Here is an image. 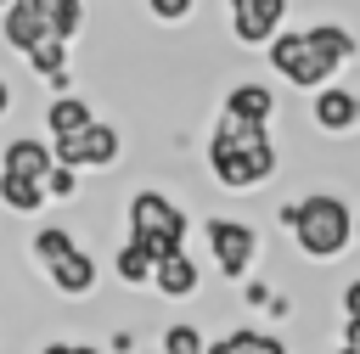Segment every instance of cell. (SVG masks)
<instances>
[{
	"mask_svg": "<svg viewBox=\"0 0 360 354\" xmlns=\"http://www.w3.org/2000/svg\"><path fill=\"white\" fill-rule=\"evenodd\" d=\"M158 354H208V337L197 320H169L158 332Z\"/></svg>",
	"mask_w": 360,
	"mask_h": 354,
	"instance_id": "ffe728a7",
	"label": "cell"
},
{
	"mask_svg": "<svg viewBox=\"0 0 360 354\" xmlns=\"http://www.w3.org/2000/svg\"><path fill=\"white\" fill-rule=\"evenodd\" d=\"M6 6H11V0H0V11H6Z\"/></svg>",
	"mask_w": 360,
	"mask_h": 354,
	"instance_id": "83f0119b",
	"label": "cell"
},
{
	"mask_svg": "<svg viewBox=\"0 0 360 354\" xmlns=\"http://www.w3.org/2000/svg\"><path fill=\"white\" fill-rule=\"evenodd\" d=\"M0 169H6V174H28V180H45V174L56 169L51 135H11V140L0 146Z\"/></svg>",
	"mask_w": 360,
	"mask_h": 354,
	"instance_id": "30bf717a",
	"label": "cell"
},
{
	"mask_svg": "<svg viewBox=\"0 0 360 354\" xmlns=\"http://www.w3.org/2000/svg\"><path fill=\"white\" fill-rule=\"evenodd\" d=\"M79 174H84V169H68V163H56V169L45 174V191H51V202H79Z\"/></svg>",
	"mask_w": 360,
	"mask_h": 354,
	"instance_id": "44dd1931",
	"label": "cell"
},
{
	"mask_svg": "<svg viewBox=\"0 0 360 354\" xmlns=\"http://www.w3.org/2000/svg\"><path fill=\"white\" fill-rule=\"evenodd\" d=\"M276 219L309 264H332L354 247V208L343 191H304V197L281 202Z\"/></svg>",
	"mask_w": 360,
	"mask_h": 354,
	"instance_id": "3957f363",
	"label": "cell"
},
{
	"mask_svg": "<svg viewBox=\"0 0 360 354\" xmlns=\"http://www.w3.org/2000/svg\"><path fill=\"white\" fill-rule=\"evenodd\" d=\"M51 146H56V163H68V169H112V163L124 157V129L96 118L90 129L62 135V140H51Z\"/></svg>",
	"mask_w": 360,
	"mask_h": 354,
	"instance_id": "8992f818",
	"label": "cell"
},
{
	"mask_svg": "<svg viewBox=\"0 0 360 354\" xmlns=\"http://www.w3.org/2000/svg\"><path fill=\"white\" fill-rule=\"evenodd\" d=\"M39 354H107L101 343H45Z\"/></svg>",
	"mask_w": 360,
	"mask_h": 354,
	"instance_id": "cb8c5ba5",
	"label": "cell"
},
{
	"mask_svg": "<svg viewBox=\"0 0 360 354\" xmlns=\"http://www.w3.org/2000/svg\"><path fill=\"white\" fill-rule=\"evenodd\" d=\"M225 112H236V118H253V124H270L276 118V90L264 84V79H236L231 90H225V101H219Z\"/></svg>",
	"mask_w": 360,
	"mask_h": 354,
	"instance_id": "5bb4252c",
	"label": "cell"
},
{
	"mask_svg": "<svg viewBox=\"0 0 360 354\" xmlns=\"http://www.w3.org/2000/svg\"><path fill=\"white\" fill-rule=\"evenodd\" d=\"M202 242H208V258L225 281H248L253 264H259V230L248 219H231V214H214L202 219Z\"/></svg>",
	"mask_w": 360,
	"mask_h": 354,
	"instance_id": "5b68a950",
	"label": "cell"
},
{
	"mask_svg": "<svg viewBox=\"0 0 360 354\" xmlns=\"http://www.w3.org/2000/svg\"><path fill=\"white\" fill-rule=\"evenodd\" d=\"M354 247H360V208H354Z\"/></svg>",
	"mask_w": 360,
	"mask_h": 354,
	"instance_id": "4316f807",
	"label": "cell"
},
{
	"mask_svg": "<svg viewBox=\"0 0 360 354\" xmlns=\"http://www.w3.org/2000/svg\"><path fill=\"white\" fill-rule=\"evenodd\" d=\"M45 275H51V287H56L62 298H90V292H96V258H90L84 247H73V253H62L56 264H45Z\"/></svg>",
	"mask_w": 360,
	"mask_h": 354,
	"instance_id": "4fadbf2b",
	"label": "cell"
},
{
	"mask_svg": "<svg viewBox=\"0 0 360 354\" xmlns=\"http://www.w3.org/2000/svg\"><path fill=\"white\" fill-rule=\"evenodd\" d=\"M152 292H158V298H174V303L197 298V292H202V264H197L186 247L163 253V258H158V281H152Z\"/></svg>",
	"mask_w": 360,
	"mask_h": 354,
	"instance_id": "8fae6325",
	"label": "cell"
},
{
	"mask_svg": "<svg viewBox=\"0 0 360 354\" xmlns=\"http://www.w3.org/2000/svg\"><path fill=\"white\" fill-rule=\"evenodd\" d=\"M338 348L343 354H360V320H343L338 326Z\"/></svg>",
	"mask_w": 360,
	"mask_h": 354,
	"instance_id": "d4e9b609",
	"label": "cell"
},
{
	"mask_svg": "<svg viewBox=\"0 0 360 354\" xmlns=\"http://www.w3.org/2000/svg\"><path fill=\"white\" fill-rule=\"evenodd\" d=\"M6 112H11V84L0 79V118H6Z\"/></svg>",
	"mask_w": 360,
	"mask_h": 354,
	"instance_id": "484cf974",
	"label": "cell"
},
{
	"mask_svg": "<svg viewBox=\"0 0 360 354\" xmlns=\"http://www.w3.org/2000/svg\"><path fill=\"white\" fill-rule=\"evenodd\" d=\"M208 354H287V343L276 332H259V326H236L225 337L208 343Z\"/></svg>",
	"mask_w": 360,
	"mask_h": 354,
	"instance_id": "e0dca14e",
	"label": "cell"
},
{
	"mask_svg": "<svg viewBox=\"0 0 360 354\" xmlns=\"http://www.w3.org/2000/svg\"><path fill=\"white\" fill-rule=\"evenodd\" d=\"M186 230H191V219H186V208H180L169 191H158V185L129 191V202H124V236L146 242V247L163 258V253L186 247Z\"/></svg>",
	"mask_w": 360,
	"mask_h": 354,
	"instance_id": "277c9868",
	"label": "cell"
},
{
	"mask_svg": "<svg viewBox=\"0 0 360 354\" xmlns=\"http://www.w3.org/2000/svg\"><path fill=\"white\" fill-rule=\"evenodd\" d=\"M309 118H315V129L321 135H354L360 129V90H349V84H321L315 90V101H309Z\"/></svg>",
	"mask_w": 360,
	"mask_h": 354,
	"instance_id": "ba28073f",
	"label": "cell"
},
{
	"mask_svg": "<svg viewBox=\"0 0 360 354\" xmlns=\"http://www.w3.org/2000/svg\"><path fill=\"white\" fill-rule=\"evenodd\" d=\"M146 11H152L158 22H186V17L197 11V0H146Z\"/></svg>",
	"mask_w": 360,
	"mask_h": 354,
	"instance_id": "7402d4cb",
	"label": "cell"
},
{
	"mask_svg": "<svg viewBox=\"0 0 360 354\" xmlns=\"http://www.w3.org/2000/svg\"><path fill=\"white\" fill-rule=\"evenodd\" d=\"M338 315H343V320H360V275L343 281V292H338Z\"/></svg>",
	"mask_w": 360,
	"mask_h": 354,
	"instance_id": "603a6c76",
	"label": "cell"
},
{
	"mask_svg": "<svg viewBox=\"0 0 360 354\" xmlns=\"http://www.w3.org/2000/svg\"><path fill=\"white\" fill-rule=\"evenodd\" d=\"M34 6L45 11V22H51V34H56V39H68V45H73V39L84 34V0H34Z\"/></svg>",
	"mask_w": 360,
	"mask_h": 354,
	"instance_id": "d6986e66",
	"label": "cell"
},
{
	"mask_svg": "<svg viewBox=\"0 0 360 354\" xmlns=\"http://www.w3.org/2000/svg\"><path fill=\"white\" fill-rule=\"evenodd\" d=\"M264 56H270V73L281 79V84H292V90H321V84H332L354 56H360V39H354V28L349 22H309V28H281L270 45H264Z\"/></svg>",
	"mask_w": 360,
	"mask_h": 354,
	"instance_id": "6da1fadb",
	"label": "cell"
},
{
	"mask_svg": "<svg viewBox=\"0 0 360 354\" xmlns=\"http://www.w3.org/2000/svg\"><path fill=\"white\" fill-rule=\"evenodd\" d=\"M0 39H6V51L28 56L34 45H45V39H56V34H51V22H45V11H39L34 0H11V6L0 11Z\"/></svg>",
	"mask_w": 360,
	"mask_h": 354,
	"instance_id": "9c48e42d",
	"label": "cell"
},
{
	"mask_svg": "<svg viewBox=\"0 0 360 354\" xmlns=\"http://www.w3.org/2000/svg\"><path fill=\"white\" fill-rule=\"evenodd\" d=\"M231 6V39L248 51H264L281 28H287V6L292 0H225Z\"/></svg>",
	"mask_w": 360,
	"mask_h": 354,
	"instance_id": "52a82bcc",
	"label": "cell"
},
{
	"mask_svg": "<svg viewBox=\"0 0 360 354\" xmlns=\"http://www.w3.org/2000/svg\"><path fill=\"white\" fill-rule=\"evenodd\" d=\"M90 124H96V107H90L84 96L62 90V96H51V101H45V135H51V140L79 135V129H90Z\"/></svg>",
	"mask_w": 360,
	"mask_h": 354,
	"instance_id": "9a60e30c",
	"label": "cell"
},
{
	"mask_svg": "<svg viewBox=\"0 0 360 354\" xmlns=\"http://www.w3.org/2000/svg\"><path fill=\"white\" fill-rule=\"evenodd\" d=\"M112 275L129 287V292H146L152 281H158V253L146 247V242H135V236H124L118 247H112Z\"/></svg>",
	"mask_w": 360,
	"mask_h": 354,
	"instance_id": "7c38bea8",
	"label": "cell"
},
{
	"mask_svg": "<svg viewBox=\"0 0 360 354\" xmlns=\"http://www.w3.org/2000/svg\"><path fill=\"white\" fill-rule=\"evenodd\" d=\"M45 202H51L45 180H28V174H6V169H0V208H11V214H39Z\"/></svg>",
	"mask_w": 360,
	"mask_h": 354,
	"instance_id": "2e32d148",
	"label": "cell"
},
{
	"mask_svg": "<svg viewBox=\"0 0 360 354\" xmlns=\"http://www.w3.org/2000/svg\"><path fill=\"white\" fill-rule=\"evenodd\" d=\"M79 247V236L68 230V225H39L34 236H28V253H34V264L45 270V264H56L62 253H73Z\"/></svg>",
	"mask_w": 360,
	"mask_h": 354,
	"instance_id": "ac0fdd59",
	"label": "cell"
},
{
	"mask_svg": "<svg viewBox=\"0 0 360 354\" xmlns=\"http://www.w3.org/2000/svg\"><path fill=\"white\" fill-rule=\"evenodd\" d=\"M202 163H208L214 185H225L231 197H248L264 180H276L281 152L270 140V124H253V118H236V112L219 107V118L208 129V146H202Z\"/></svg>",
	"mask_w": 360,
	"mask_h": 354,
	"instance_id": "7a4b0ae2",
	"label": "cell"
}]
</instances>
